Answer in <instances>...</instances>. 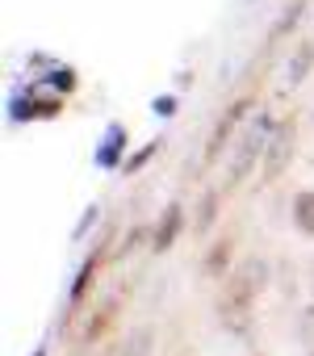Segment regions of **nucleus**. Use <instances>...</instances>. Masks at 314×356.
Here are the masks:
<instances>
[{"label": "nucleus", "mask_w": 314, "mask_h": 356, "mask_svg": "<svg viewBox=\"0 0 314 356\" xmlns=\"http://www.w3.org/2000/svg\"><path fill=\"white\" fill-rule=\"evenodd\" d=\"M226 268H231V243L210 248V256H206V273H210V277H218V273H226Z\"/></svg>", "instance_id": "obj_11"}, {"label": "nucleus", "mask_w": 314, "mask_h": 356, "mask_svg": "<svg viewBox=\"0 0 314 356\" xmlns=\"http://www.w3.org/2000/svg\"><path fill=\"white\" fill-rule=\"evenodd\" d=\"M122 155H126V130H122V126H109V130H105V138L97 143V155H92V159H97V168H105V172H109V168H117V163H122Z\"/></svg>", "instance_id": "obj_5"}, {"label": "nucleus", "mask_w": 314, "mask_h": 356, "mask_svg": "<svg viewBox=\"0 0 314 356\" xmlns=\"http://www.w3.org/2000/svg\"><path fill=\"white\" fill-rule=\"evenodd\" d=\"M310 59H314V51H310V47H301V51L293 55V67H289V84H301V76L310 72Z\"/></svg>", "instance_id": "obj_13"}, {"label": "nucleus", "mask_w": 314, "mask_h": 356, "mask_svg": "<svg viewBox=\"0 0 314 356\" xmlns=\"http://www.w3.org/2000/svg\"><path fill=\"white\" fill-rule=\"evenodd\" d=\"M181 227H185V210L172 202L164 214H160V222H155V231H151V252L155 256H164L172 243H176V235H181Z\"/></svg>", "instance_id": "obj_3"}, {"label": "nucleus", "mask_w": 314, "mask_h": 356, "mask_svg": "<svg viewBox=\"0 0 314 356\" xmlns=\"http://www.w3.org/2000/svg\"><path fill=\"white\" fill-rule=\"evenodd\" d=\"M72 84H76L72 72H59V76H55V88H59V92H72Z\"/></svg>", "instance_id": "obj_17"}, {"label": "nucleus", "mask_w": 314, "mask_h": 356, "mask_svg": "<svg viewBox=\"0 0 314 356\" xmlns=\"http://www.w3.org/2000/svg\"><path fill=\"white\" fill-rule=\"evenodd\" d=\"M214 210H218V189H210L201 197V210H197V231H210L214 227Z\"/></svg>", "instance_id": "obj_12"}, {"label": "nucleus", "mask_w": 314, "mask_h": 356, "mask_svg": "<svg viewBox=\"0 0 314 356\" xmlns=\"http://www.w3.org/2000/svg\"><path fill=\"white\" fill-rule=\"evenodd\" d=\"M272 138V122L268 118H256L247 130H243V138H239V147H235V159H231V172H226V185H239L243 176H247V168L264 155V143Z\"/></svg>", "instance_id": "obj_2"}, {"label": "nucleus", "mask_w": 314, "mask_h": 356, "mask_svg": "<svg viewBox=\"0 0 314 356\" xmlns=\"http://www.w3.org/2000/svg\"><path fill=\"white\" fill-rule=\"evenodd\" d=\"M155 113H160V118L176 113V101H172V97H160V101H155Z\"/></svg>", "instance_id": "obj_16"}, {"label": "nucleus", "mask_w": 314, "mask_h": 356, "mask_svg": "<svg viewBox=\"0 0 314 356\" xmlns=\"http://www.w3.org/2000/svg\"><path fill=\"white\" fill-rule=\"evenodd\" d=\"M293 227L301 235H314V189H301L293 197Z\"/></svg>", "instance_id": "obj_8"}, {"label": "nucleus", "mask_w": 314, "mask_h": 356, "mask_svg": "<svg viewBox=\"0 0 314 356\" xmlns=\"http://www.w3.org/2000/svg\"><path fill=\"white\" fill-rule=\"evenodd\" d=\"M289 151H293V126H285V130H272V138H268V163H264V176L272 181V176H281V168L289 163Z\"/></svg>", "instance_id": "obj_4"}, {"label": "nucleus", "mask_w": 314, "mask_h": 356, "mask_svg": "<svg viewBox=\"0 0 314 356\" xmlns=\"http://www.w3.org/2000/svg\"><path fill=\"white\" fill-rule=\"evenodd\" d=\"M310 285H314V264H310Z\"/></svg>", "instance_id": "obj_19"}, {"label": "nucleus", "mask_w": 314, "mask_h": 356, "mask_svg": "<svg viewBox=\"0 0 314 356\" xmlns=\"http://www.w3.org/2000/svg\"><path fill=\"white\" fill-rule=\"evenodd\" d=\"M113 314H117V306L109 302V306H101L92 318H88V327H84V339H101L105 331H109V323H113Z\"/></svg>", "instance_id": "obj_10"}, {"label": "nucleus", "mask_w": 314, "mask_h": 356, "mask_svg": "<svg viewBox=\"0 0 314 356\" xmlns=\"http://www.w3.org/2000/svg\"><path fill=\"white\" fill-rule=\"evenodd\" d=\"M243 113H247V101H239V105H235V109H231L218 126H214V134H210V143H206V163H214V159H218V151L226 147V138L235 134V122H239Z\"/></svg>", "instance_id": "obj_6"}, {"label": "nucleus", "mask_w": 314, "mask_h": 356, "mask_svg": "<svg viewBox=\"0 0 314 356\" xmlns=\"http://www.w3.org/2000/svg\"><path fill=\"white\" fill-rule=\"evenodd\" d=\"M264 285H268V260H260V256H251V260H243L231 277H226V289H222V298H218V318L226 323V331H247V323H251V302H256V293H264Z\"/></svg>", "instance_id": "obj_1"}, {"label": "nucleus", "mask_w": 314, "mask_h": 356, "mask_svg": "<svg viewBox=\"0 0 314 356\" xmlns=\"http://www.w3.org/2000/svg\"><path fill=\"white\" fill-rule=\"evenodd\" d=\"M30 356H51V348H47V343H38V348H34Z\"/></svg>", "instance_id": "obj_18"}, {"label": "nucleus", "mask_w": 314, "mask_h": 356, "mask_svg": "<svg viewBox=\"0 0 314 356\" xmlns=\"http://www.w3.org/2000/svg\"><path fill=\"white\" fill-rule=\"evenodd\" d=\"M97 222H101V206H88V210L80 214V222H76V231H72V239H84V235H88V231H92Z\"/></svg>", "instance_id": "obj_14"}, {"label": "nucleus", "mask_w": 314, "mask_h": 356, "mask_svg": "<svg viewBox=\"0 0 314 356\" xmlns=\"http://www.w3.org/2000/svg\"><path fill=\"white\" fill-rule=\"evenodd\" d=\"M155 352V327H134L113 356H151Z\"/></svg>", "instance_id": "obj_7"}, {"label": "nucleus", "mask_w": 314, "mask_h": 356, "mask_svg": "<svg viewBox=\"0 0 314 356\" xmlns=\"http://www.w3.org/2000/svg\"><path fill=\"white\" fill-rule=\"evenodd\" d=\"M92 277H97V256H92V260H84V268L76 273V281H72V289H67V302H72V306H80V302H84V293L92 289Z\"/></svg>", "instance_id": "obj_9"}, {"label": "nucleus", "mask_w": 314, "mask_h": 356, "mask_svg": "<svg viewBox=\"0 0 314 356\" xmlns=\"http://www.w3.org/2000/svg\"><path fill=\"white\" fill-rule=\"evenodd\" d=\"M151 155H155V143H151V147H142V151H138L134 159H126V172H138V168H142V163H147Z\"/></svg>", "instance_id": "obj_15"}]
</instances>
